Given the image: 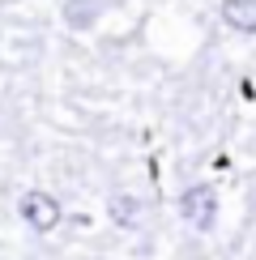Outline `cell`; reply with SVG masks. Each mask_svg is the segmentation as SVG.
<instances>
[{
  "label": "cell",
  "instance_id": "cell-5",
  "mask_svg": "<svg viewBox=\"0 0 256 260\" xmlns=\"http://www.w3.org/2000/svg\"><path fill=\"white\" fill-rule=\"evenodd\" d=\"M111 213H115V222H120V226H137L141 205H137L133 197H115V201H111Z\"/></svg>",
  "mask_w": 256,
  "mask_h": 260
},
{
  "label": "cell",
  "instance_id": "cell-4",
  "mask_svg": "<svg viewBox=\"0 0 256 260\" xmlns=\"http://www.w3.org/2000/svg\"><path fill=\"white\" fill-rule=\"evenodd\" d=\"M64 17H69V26H90L99 17V0H69L64 5Z\"/></svg>",
  "mask_w": 256,
  "mask_h": 260
},
{
  "label": "cell",
  "instance_id": "cell-1",
  "mask_svg": "<svg viewBox=\"0 0 256 260\" xmlns=\"http://www.w3.org/2000/svg\"><path fill=\"white\" fill-rule=\"evenodd\" d=\"M179 213L188 218V226L209 231L213 218H218V197H213V188H209V183H192L184 197H179Z\"/></svg>",
  "mask_w": 256,
  "mask_h": 260
},
{
  "label": "cell",
  "instance_id": "cell-2",
  "mask_svg": "<svg viewBox=\"0 0 256 260\" xmlns=\"http://www.w3.org/2000/svg\"><path fill=\"white\" fill-rule=\"evenodd\" d=\"M21 218H26V226H35V231H51L60 222V205L47 192H26L21 197Z\"/></svg>",
  "mask_w": 256,
  "mask_h": 260
},
{
  "label": "cell",
  "instance_id": "cell-3",
  "mask_svg": "<svg viewBox=\"0 0 256 260\" xmlns=\"http://www.w3.org/2000/svg\"><path fill=\"white\" fill-rule=\"evenodd\" d=\"M222 17H227L231 30L256 35V0H227V5H222Z\"/></svg>",
  "mask_w": 256,
  "mask_h": 260
}]
</instances>
